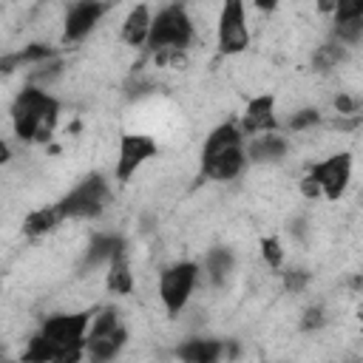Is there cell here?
<instances>
[{"label": "cell", "mask_w": 363, "mask_h": 363, "mask_svg": "<svg viewBox=\"0 0 363 363\" xmlns=\"http://www.w3.org/2000/svg\"><path fill=\"white\" fill-rule=\"evenodd\" d=\"M94 312L96 309H79V312H54L43 318L37 332L28 337L20 363H51L54 357L71 349H85V335Z\"/></svg>", "instance_id": "obj_1"}, {"label": "cell", "mask_w": 363, "mask_h": 363, "mask_svg": "<svg viewBox=\"0 0 363 363\" xmlns=\"http://www.w3.org/2000/svg\"><path fill=\"white\" fill-rule=\"evenodd\" d=\"M60 111H62V102L45 85L31 82L23 91H17V96L11 99V108H9L11 130L20 142L43 145L51 139L60 122Z\"/></svg>", "instance_id": "obj_2"}, {"label": "cell", "mask_w": 363, "mask_h": 363, "mask_svg": "<svg viewBox=\"0 0 363 363\" xmlns=\"http://www.w3.org/2000/svg\"><path fill=\"white\" fill-rule=\"evenodd\" d=\"M244 133L238 130L235 122H221L216 125L201 145V176L213 182H233L244 173L247 167V153H244Z\"/></svg>", "instance_id": "obj_3"}, {"label": "cell", "mask_w": 363, "mask_h": 363, "mask_svg": "<svg viewBox=\"0 0 363 363\" xmlns=\"http://www.w3.org/2000/svg\"><path fill=\"white\" fill-rule=\"evenodd\" d=\"M196 37L193 17L184 3H167L150 17V31L145 40V48L156 57V62H164L173 54H182L190 48Z\"/></svg>", "instance_id": "obj_4"}, {"label": "cell", "mask_w": 363, "mask_h": 363, "mask_svg": "<svg viewBox=\"0 0 363 363\" xmlns=\"http://www.w3.org/2000/svg\"><path fill=\"white\" fill-rule=\"evenodd\" d=\"M128 343V329L116 306H102L94 312L85 335V360L88 363H113Z\"/></svg>", "instance_id": "obj_5"}, {"label": "cell", "mask_w": 363, "mask_h": 363, "mask_svg": "<svg viewBox=\"0 0 363 363\" xmlns=\"http://www.w3.org/2000/svg\"><path fill=\"white\" fill-rule=\"evenodd\" d=\"M111 199V182L102 173H85L65 196H60L54 204L62 216V221H79V218H99Z\"/></svg>", "instance_id": "obj_6"}, {"label": "cell", "mask_w": 363, "mask_h": 363, "mask_svg": "<svg viewBox=\"0 0 363 363\" xmlns=\"http://www.w3.org/2000/svg\"><path fill=\"white\" fill-rule=\"evenodd\" d=\"M349 182H352V153L340 150V153H332V156L315 162L309 167V173L301 179V190L309 199L323 196L329 201H337L346 193Z\"/></svg>", "instance_id": "obj_7"}, {"label": "cell", "mask_w": 363, "mask_h": 363, "mask_svg": "<svg viewBox=\"0 0 363 363\" xmlns=\"http://www.w3.org/2000/svg\"><path fill=\"white\" fill-rule=\"evenodd\" d=\"M201 267L196 261H176L159 272V301L170 318H176L193 298Z\"/></svg>", "instance_id": "obj_8"}, {"label": "cell", "mask_w": 363, "mask_h": 363, "mask_svg": "<svg viewBox=\"0 0 363 363\" xmlns=\"http://www.w3.org/2000/svg\"><path fill=\"white\" fill-rule=\"evenodd\" d=\"M216 45L227 57L247 51V45H250V26H247V6L241 0H227L221 6L218 23H216Z\"/></svg>", "instance_id": "obj_9"}, {"label": "cell", "mask_w": 363, "mask_h": 363, "mask_svg": "<svg viewBox=\"0 0 363 363\" xmlns=\"http://www.w3.org/2000/svg\"><path fill=\"white\" fill-rule=\"evenodd\" d=\"M159 153V145L147 133H122L119 136V150H116V164H113V179L119 184H128L136 170H142L153 156Z\"/></svg>", "instance_id": "obj_10"}, {"label": "cell", "mask_w": 363, "mask_h": 363, "mask_svg": "<svg viewBox=\"0 0 363 363\" xmlns=\"http://www.w3.org/2000/svg\"><path fill=\"white\" fill-rule=\"evenodd\" d=\"M108 3H96V0H79V3H71L68 11H65V20H62V43H79L85 40L96 23L108 14Z\"/></svg>", "instance_id": "obj_11"}, {"label": "cell", "mask_w": 363, "mask_h": 363, "mask_svg": "<svg viewBox=\"0 0 363 363\" xmlns=\"http://www.w3.org/2000/svg\"><path fill=\"white\" fill-rule=\"evenodd\" d=\"M244 139L258 136V133H275L278 130V116H275V94H258L244 105L241 119L235 122Z\"/></svg>", "instance_id": "obj_12"}, {"label": "cell", "mask_w": 363, "mask_h": 363, "mask_svg": "<svg viewBox=\"0 0 363 363\" xmlns=\"http://www.w3.org/2000/svg\"><path fill=\"white\" fill-rule=\"evenodd\" d=\"M173 357L179 363H221L227 357V340L210 335H193L176 343Z\"/></svg>", "instance_id": "obj_13"}, {"label": "cell", "mask_w": 363, "mask_h": 363, "mask_svg": "<svg viewBox=\"0 0 363 363\" xmlns=\"http://www.w3.org/2000/svg\"><path fill=\"white\" fill-rule=\"evenodd\" d=\"M363 37V3L360 0H340L332 17V40L343 48L357 45Z\"/></svg>", "instance_id": "obj_14"}, {"label": "cell", "mask_w": 363, "mask_h": 363, "mask_svg": "<svg viewBox=\"0 0 363 363\" xmlns=\"http://www.w3.org/2000/svg\"><path fill=\"white\" fill-rule=\"evenodd\" d=\"M122 255H128V241H125L122 233H96V235L91 238V244L85 247V252H82L79 269L88 272V269H94V267H99V264L108 267L111 261H116V258H122Z\"/></svg>", "instance_id": "obj_15"}, {"label": "cell", "mask_w": 363, "mask_h": 363, "mask_svg": "<svg viewBox=\"0 0 363 363\" xmlns=\"http://www.w3.org/2000/svg\"><path fill=\"white\" fill-rule=\"evenodd\" d=\"M286 150H289V142L278 130L275 133H258V136H250L244 142L247 164H275L286 156Z\"/></svg>", "instance_id": "obj_16"}, {"label": "cell", "mask_w": 363, "mask_h": 363, "mask_svg": "<svg viewBox=\"0 0 363 363\" xmlns=\"http://www.w3.org/2000/svg\"><path fill=\"white\" fill-rule=\"evenodd\" d=\"M201 269H204V278L213 284V286H224L227 284V278L233 275V269H235V252L230 250V247H210L207 252H204V261L199 264Z\"/></svg>", "instance_id": "obj_17"}, {"label": "cell", "mask_w": 363, "mask_h": 363, "mask_svg": "<svg viewBox=\"0 0 363 363\" xmlns=\"http://www.w3.org/2000/svg\"><path fill=\"white\" fill-rule=\"evenodd\" d=\"M150 17H153V11H150V6H145V3H139V6H133L128 14H125V20H122V43H128V45H145V40H147V31H150Z\"/></svg>", "instance_id": "obj_18"}, {"label": "cell", "mask_w": 363, "mask_h": 363, "mask_svg": "<svg viewBox=\"0 0 363 363\" xmlns=\"http://www.w3.org/2000/svg\"><path fill=\"white\" fill-rule=\"evenodd\" d=\"M60 224H62V216H60L57 204H45V207L31 210V213L23 218V233H26L28 238H40V235L57 230Z\"/></svg>", "instance_id": "obj_19"}, {"label": "cell", "mask_w": 363, "mask_h": 363, "mask_svg": "<svg viewBox=\"0 0 363 363\" xmlns=\"http://www.w3.org/2000/svg\"><path fill=\"white\" fill-rule=\"evenodd\" d=\"M105 286H108V292H113V295H130V292H133V272H130L128 255H122V258H116V261L108 264Z\"/></svg>", "instance_id": "obj_20"}, {"label": "cell", "mask_w": 363, "mask_h": 363, "mask_svg": "<svg viewBox=\"0 0 363 363\" xmlns=\"http://www.w3.org/2000/svg\"><path fill=\"white\" fill-rule=\"evenodd\" d=\"M343 57H346V48H343L340 43L329 40V43L318 45V51H315V57H312V65H315L318 71H329V68H335Z\"/></svg>", "instance_id": "obj_21"}, {"label": "cell", "mask_w": 363, "mask_h": 363, "mask_svg": "<svg viewBox=\"0 0 363 363\" xmlns=\"http://www.w3.org/2000/svg\"><path fill=\"white\" fill-rule=\"evenodd\" d=\"M261 258L269 269H281L284 267V247L278 235H264L261 238Z\"/></svg>", "instance_id": "obj_22"}, {"label": "cell", "mask_w": 363, "mask_h": 363, "mask_svg": "<svg viewBox=\"0 0 363 363\" xmlns=\"http://www.w3.org/2000/svg\"><path fill=\"white\" fill-rule=\"evenodd\" d=\"M315 125H320V111L318 108H301L286 119V130H295V133L298 130H309Z\"/></svg>", "instance_id": "obj_23"}, {"label": "cell", "mask_w": 363, "mask_h": 363, "mask_svg": "<svg viewBox=\"0 0 363 363\" xmlns=\"http://www.w3.org/2000/svg\"><path fill=\"white\" fill-rule=\"evenodd\" d=\"M281 275H284V289L292 292V295L303 292V289L309 286V281H312V272L303 269V267H289V269H284Z\"/></svg>", "instance_id": "obj_24"}, {"label": "cell", "mask_w": 363, "mask_h": 363, "mask_svg": "<svg viewBox=\"0 0 363 363\" xmlns=\"http://www.w3.org/2000/svg\"><path fill=\"white\" fill-rule=\"evenodd\" d=\"M301 332H318L326 326V306L323 303H309L301 315Z\"/></svg>", "instance_id": "obj_25"}, {"label": "cell", "mask_w": 363, "mask_h": 363, "mask_svg": "<svg viewBox=\"0 0 363 363\" xmlns=\"http://www.w3.org/2000/svg\"><path fill=\"white\" fill-rule=\"evenodd\" d=\"M335 111H337L340 116H357V111H360V99L340 94V96H335Z\"/></svg>", "instance_id": "obj_26"}, {"label": "cell", "mask_w": 363, "mask_h": 363, "mask_svg": "<svg viewBox=\"0 0 363 363\" xmlns=\"http://www.w3.org/2000/svg\"><path fill=\"white\" fill-rule=\"evenodd\" d=\"M14 68H20V65H17V57H14V54H9V57H0V79H3L6 74H11Z\"/></svg>", "instance_id": "obj_27"}, {"label": "cell", "mask_w": 363, "mask_h": 363, "mask_svg": "<svg viewBox=\"0 0 363 363\" xmlns=\"http://www.w3.org/2000/svg\"><path fill=\"white\" fill-rule=\"evenodd\" d=\"M9 159H11V147H9V142L0 136V167L9 164Z\"/></svg>", "instance_id": "obj_28"}, {"label": "cell", "mask_w": 363, "mask_h": 363, "mask_svg": "<svg viewBox=\"0 0 363 363\" xmlns=\"http://www.w3.org/2000/svg\"><path fill=\"white\" fill-rule=\"evenodd\" d=\"M346 363H357V357H352V360H346Z\"/></svg>", "instance_id": "obj_29"}]
</instances>
